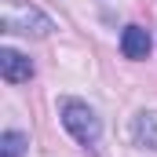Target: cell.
I'll return each instance as SVG.
<instances>
[{"mask_svg": "<svg viewBox=\"0 0 157 157\" xmlns=\"http://www.w3.org/2000/svg\"><path fill=\"white\" fill-rule=\"evenodd\" d=\"M62 124H66V132L77 139L80 146H95L99 135H102V124L95 117V110L84 106V102H77V99H70L62 106Z\"/></svg>", "mask_w": 157, "mask_h": 157, "instance_id": "cell-1", "label": "cell"}, {"mask_svg": "<svg viewBox=\"0 0 157 157\" xmlns=\"http://www.w3.org/2000/svg\"><path fill=\"white\" fill-rule=\"evenodd\" d=\"M0 77L7 84H26L33 77V62L15 48H0Z\"/></svg>", "mask_w": 157, "mask_h": 157, "instance_id": "cell-2", "label": "cell"}, {"mask_svg": "<svg viewBox=\"0 0 157 157\" xmlns=\"http://www.w3.org/2000/svg\"><path fill=\"white\" fill-rule=\"evenodd\" d=\"M121 51H124V59H146L150 55V33L143 29V26H128L124 33H121Z\"/></svg>", "mask_w": 157, "mask_h": 157, "instance_id": "cell-3", "label": "cell"}, {"mask_svg": "<svg viewBox=\"0 0 157 157\" xmlns=\"http://www.w3.org/2000/svg\"><path fill=\"white\" fill-rule=\"evenodd\" d=\"M26 146H29V139L22 132H4L0 135V157H22Z\"/></svg>", "mask_w": 157, "mask_h": 157, "instance_id": "cell-4", "label": "cell"}, {"mask_svg": "<svg viewBox=\"0 0 157 157\" xmlns=\"http://www.w3.org/2000/svg\"><path fill=\"white\" fill-rule=\"evenodd\" d=\"M135 139H139V143H150L157 150V121L150 117V113H139V117H135Z\"/></svg>", "mask_w": 157, "mask_h": 157, "instance_id": "cell-5", "label": "cell"}]
</instances>
